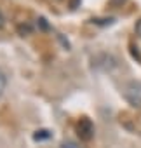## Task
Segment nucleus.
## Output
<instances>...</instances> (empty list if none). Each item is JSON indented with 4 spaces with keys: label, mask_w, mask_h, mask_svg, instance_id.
<instances>
[{
    "label": "nucleus",
    "mask_w": 141,
    "mask_h": 148,
    "mask_svg": "<svg viewBox=\"0 0 141 148\" xmlns=\"http://www.w3.org/2000/svg\"><path fill=\"white\" fill-rule=\"evenodd\" d=\"M49 138H51V131H47V129H40L33 134L35 141H42V139H49Z\"/></svg>",
    "instance_id": "3"
},
{
    "label": "nucleus",
    "mask_w": 141,
    "mask_h": 148,
    "mask_svg": "<svg viewBox=\"0 0 141 148\" xmlns=\"http://www.w3.org/2000/svg\"><path fill=\"white\" fill-rule=\"evenodd\" d=\"M5 25V18H4V14H2V11H0V28H2Z\"/></svg>",
    "instance_id": "7"
},
{
    "label": "nucleus",
    "mask_w": 141,
    "mask_h": 148,
    "mask_svg": "<svg viewBox=\"0 0 141 148\" xmlns=\"http://www.w3.org/2000/svg\"><path fill=\"white\" fill-rule=\"evenodd\" d=\"M124 96H125V99H127L132 106L141 108V82H138V80L129 82V84L125 86Z\"/></svg>",
    "instance_id": "1"
},
{
    "label": "nucleus",
    "mask_w": 141,
    "mask_h": 148,
    "mask_svg": "<svg viewBox=\"0 0 141 148\" xmlns=\"http://www.w3.org/2000/svg\"><path fill=\"white\" fill-rule=\"evenodd\" d=\"M77 134L82 141H89L92 136H94V124L91 119L84 117L77 122Z\"/></svg>",
    "instance_id": "2"
},
{
    "label": "nucleus",
    "mask_w": 141,
    "mask_h": 148,
    "mask_svg": "<svg viewBox=\"0 0 141 148\" xmlns=\"http://www.w3.org/2000/svg\"><path fill=\"white\" fill-rule=\"evenodd\" d=\"M61 148H82V146L77 145V143H73V141H66V143L61 145Z\"/></svg>",
    "instance_id": "5"
},
{
    "label": "nucleus",
    "mask_w": 141,
    "mask_h": 148,
    "mask_svg": "<svg viewBox=\"0 0 141 148\" xmlns=\"http://www.w3.org/2000/svg\"><path fill=\"white\" fill-rule=\"evenodd\" d=\"M136 33H138V37L141 38V19L136 23Z\"/></svg>",
    "instance_id": "6"
},
{
    "label": "nucleus",
    "mask_w": 141,
    "mask_h": 148,
    "mask_svg": "<svg viewBox=\"0 0 141 148\" xmlns=\"http://www.w3.org/2000/svg\"><path fill=\"white\" fill-rule=\"evenodd\" d=\"M5 86H7V77H5V73L0 70V96L4 94V91H5Z\"/></svg>",
    "instance_id": "4"
}]
</instances>
